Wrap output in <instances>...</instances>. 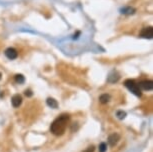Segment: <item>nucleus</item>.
<instances>
[{
  "label": "nucleus",
  "instance_id": "f257e3e1",
  "mask_svg": "<svg viewBox=\"0 0 153 152\" xmlns=\"http://www.w3.org/2000/svg\"><path fill=\"white\" fill-rule=\"evenodd\" d=\"M69 120V115L68 114H62L59 117H57L50 126V131L54 135H62L65 132L66 127H67V122Z\"/></svg>",
  "mask_w": 153,
  "mask_h": 152
},
{
  "label": "nucleus",
  "instance_id": "f03ea898",
  "mask_svg": "<svg viewBox=\"0 0 153 152\" xmlns=\"http://www.w3.org/2000/svg\"><path fill=\"white\" fill-rule=\"evenodd\" d=\"M124 85L129 91H131V92H132L133 94L136 95V96L140 97L141 95H142V93H141V89L139 88L138 84H137L134 80H132V79H127V80H125Z\"/></svg>",
  "mask_w": 153,
  "mask_h": 152
},
{
  "label": "nucleus",
  "instance_id": "7ed1b4c3",
  "mask_svg": "<svg viewBox=\"0 0 153 152\" xmlns=\"http://www.w3.org/2000/svg\"><path fill=\"white\" fill-rule=\"evenodd\" d=\"M140 37L146 38V39H152V37H153V28L152 27L148 26V27L143 28L140 32Z\"/></svg>",
  "mask_w": 153,
  "mask_h": 152
},
{
  "label": "nucleus",
  "instance_id": "20e7f679",
  "mask_svg": "<svg viewBox=\"0 0 153 152\" xmlns=\"http://www.w3.org/2000/svg\"><path fill=\"white\" fill-rule=\"evenodd\" d=\"M139 88L145 91H151L153 89V82L151 80H143L138 84Z\"/></svg>",
  "mask_w": 153,
  "mask_h": 152
},
{
  "label": "nucleus",
  "instance_id": "39448f33",
  "mask_svg": "<svg viewBox=\"0 0 153 152\" xmlns=\"http://www.w3.org/2000/svg\"><path fill=\"white\" fill-rule=\"evenodd\" d=\"M5 56H6L8 59L10 60H13V59H16L17 56H18V52H17L16 49H14V48H7L6 50H5Z\"/></svg>",
  "mask_w": 153,
  "mask_h": 152
},
{
  "label": "nucleus",
  "instance_id": "423d86ee",
  "mask_svg": "<svg viewBox=\"0 0 153 152\" xmlns=\"http://www.w3.org/2000/svg\"><path fill=\"white\" fill-rule=\"evenodd\" d=\"M119 140H120V135H119V134H117V133H112L111 135H109L107 142H108L109 146L113 147V146H115L117 143H118Z\"/></svg>",
  "mask_w": 153,
  "mask_h": 152
},
{
  "label": "nucleus",
  "instance_id": "0eeeda50",
  "mask_svg": "<svg viewBox=\"0 0 153 152\" xmlns=\"http://www.w3.org/2000/svg\"><path fill=\"white\" fill-rule=\"evenodd\" d=\"M11 103H12V106L13 107L17 108V107L20 106L21 103H22V97H21L19 94L13 95L12 98H11Z\"/></svg>",
  "mask_w": 153,
  "mask_h": 152
},
{
  "label": "nucleus",
  "instance_id": "6e6552de",
  "mask_svg": "<svg viewBox=\"0 0 153 152\" xmlns=\"http://www.w3.org/2000/svg\"><path fill=\"white\" fill-rule=\"evenodd\" d=\"M46 104L48 105L49 107H51V108H54V109L57 108V107H58L57 101H56L55 99H53V98H47Z\"/></svg>",
  "mask_w": 153,
  "mask_h": 152
},
{
  "label": "nucleus",
  "instance_id": "1a4fd4ad",
  "mask_svg": "<svg viewBox=\"0 0 153 152\" xmlns=\"http://www.w3.org/2000/svg\"><path fill=\"white\" fill-rule=\"evenodd\" d=\"M119 78H120V76H119L118 73H116V72H113V73H111L110 75L108 76V81L109 82H116V81L119 80Z\"/></svg>",
  "mask_w": 153,
  "mask_h": 152
},
{
  "label": "nucleus",
  "instance_id": "9d476101",
  "mask_svg": "<svg viewBox=\"0 0 153 152\" xmlns=\"http://www.w3.org/2000/svg\"><path fill=\"white\" fill-rule=\"evenodd\" d=\"M109 100H110V96H109V94H107V93H104V94L100 95L99 101H100V103H102V104H106Z\"/></svg>",
  "mask_w": 153,
  "mask_h": 152
},
{
  "label": "nucleus",
  "instance_id": "9b49d317",
  "mask_svg": "<svg viewBox=\"0 0 153 152\" xmlns=\"http://www.w3.org/2000/svg\"><path fill=\"white\" fill-rule=\"evenodd\" d=\"M135 12V9L132 8V7H124L123 9H121V13H123V14H133V13Z\"/></svg>",
  "mask_w": 153,
  "mask_h": 152
},
{
  "label": "nucleus",
  "instance_id": "f8f14e48",
  "mask_svg": "<svg viewBox=\"0 0 153 152\" xmlns=\"http://www.w3.org/2000/svg\"><path fill=\"white\" fill-rule=\"evenodd\" d=\"M14 79L17 83H19V84H22V83H24V81H25L24 76H23L22 74H16L15 77H14Z\"/></svg>",
  "mask_w": 153,
  "mask_h": 152
},
{
  "label": "nucleus",
  "instance_id": "ddd939ff",
  "mask_svg": "<svg viewBox=\"0 0 153 152\" xmlns=\"http://www.w3.org/2000/svg\"><path fill=\"white\" fill-rule=\"evenodd\" d=\"M116 116L119 118V119H124V118L126 117V113H125L124 111H122V110H119V111H117Z\"/></svg>",
  "mask_w": 153,
  "mask_h": 152
},
{
  "label": "nucleus",
  "instance_id": "4468645a",
  "mask_svg": "<svg viewBox=\"0 0 153 152\" xmlns=\"http://www.w3.org/2000/svg\"><path fill=\"white\" fill-rule=\"evenodd\" d=\"M107 151V144L102 142L99 145V152H106Z\"/></svg>",
  "mask_w": 153,
  "mask_h": 152
},
{
  "label": "nucleus",
  "instance_id": "2eb2a0df",
  "mask_svg": "<svg viewBox=\"0 0 153 152\" xmlns=\"http://www.w3.org/2000/svg\"><path fill=\"white\" fill-rule=\"evenodd\" d=\"M25 95H26L27 97H31L33 95V92L30 90V89H27V90H25Z\"/></svg>",
  "mask_w": 153,
  "mask_h": 152
},
{
  "label": "nucleus",
  "instance_id": "dca6fc26",
  "mask_svg": "<svg viewBox=\"0 0 153 152\" xmlns=\"http://www.w3.org/2000/svg\"><path fill=\"white\" fill-rule=\"evenodd\" d=\"M94 149H95V148H94V146H90V147H88L84 152H93Z\"/></svg>",
  "mask_w": 153,
  "mask_h": 152
},
{
  "label": "nucleus",
  "instance_id": "f3484780",
  "mask_svg": "<svg viewBox=\"0 0 153 152\" xmlns=\"http://www.w3.org/2000/svg\"><path fill=\"white\" fill-rule=\"evenodd\" d=\"M79 34H80V32H77L76 34H74V36H73L74 39H75V38H78V35H79Z\"/></svg>",
  "mask_w": 153,
  "mask_h": 152
},
{
  "label": "nucleus",
  "instance_id": "a211bd4d",
  "mask_svg": "<svg viewBox=\"0 0 153 152\" xmlns=\"http://www.w3.org/2000/svg\"><path fill=\"white\" fill-rule=\"evenodd\" d=\"M1 76H2V74H1V73H0V79H1Z\"/></svg>",
  "mask_w": 153,
  "mask_h": 152
}]
</instances>
